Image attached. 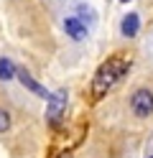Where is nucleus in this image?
<instances>
[{"label": "nucleus", "instance_id": "1", "mask_svg": "<svg viewBox=\"0 0 153 158\" xmlns=\"http://www.w3.org/2000/svg\"><path fill=\"white\" fill-rule=\"evenodd\" d=\"M125 72H128V61H122V59H107V61L97 69V74H95L92 92H95L97 97H102L105 92H110L112 87L125 77Z\"/></svg>", "mask_w": 153, "mask_h": 158}, {"label": "nucleus", "instance_id": "2", "mask_svg": "<svg viewBox=\"0 0 153 158\" xmlns=\"http://www.w3.org/2000/svg\"><path fill=\"white\" fill-rule=\"evenodd\" d=\"M130 110L138 117H148L153 112V92L151 89H135L130 97Z\"/></svg>", "mask_w": 153, "mask_h": 158}, {"label": "nucleus", "instance_id": "3", "mask_svg": "<svg viewBox=\"0 0 153 158\" xmlns=\"http://www.w3.org/2000/svg\"><path fill=\"white\" fill-rule=\"evenodd\" d=\"M66 110V92L64 89H59L54 94H49V123H59L61 120V115H64Z\"/></svg>", "mask_w": 153, "mask_h": 158}, {"label": "nucleus", "instance_id": "4", "mask_svg": "<svg viewBox=\"0 0 153 158\" xmlns=\"http://www.w3.org/2000/svg\"><path fill=\"white\" fill-rule=\"evenodd\" d=\"M15 77L20 79V84H23L26 89H31L33 94H38V97H44V100H49V92H46V89H44V87H41V84H38V82H36V79L31 77L28 72H26V69H18Z\"/></svg>", "mask_w": 153, "mask_h": 158}, {"label": "nucleus", "instance_id": "5", "mask_svg": "<svg viewBox=\"0 0 153 158\" xmlns=\"http://www.w3.org/2000/svg\"><path fill=\"white\" fill-rule=\"evenodd\" d=\"M64 31L74 38V41H82V38H87V26L79 21V18H66L64 21Z\"/></svg>", "mask_w": 153, "mask_h": 158}, {"label": "nucleus", "instance_id": "6", "mask_svg": "<svg viewBox=\"0 0 153 158\" xmlns=\"http://www.w3.org/2000/svg\"><path fill=\"white\" fill-rule=\"evenodd\" d=\"M122 36H135L138 33V28H140V21H138V15L135 13H128L125 18H122Z\"/></svg>", "mask_w": 153, "mask_h": 158}, {"label": "nucleus", "instance_id": "7", "mask_svg": "<svg viewBox=\"0 0 153 158\" xmlns=\"http://www.w3.org/2000/svg\"><path fill=\"white\" fill-rule=\"evenodd\" d=\"M15 64L10 61V59H0V79H13L15 77Z\"/></svg>", "mask_w": 153, "mask_h": 158}, {"label": "nucleus", "instance_id": "8", "mask_svg": "<svg viewBox=\"0 0 153 158\" xmlns=\"http://www.w3.org/2000/svg\"><path fill=\"white\" fill-rule=\"evenodd\" d=\"M8 127H10V115L5 110H0V133H5Z\"/></svg>", "mask_w": 153, "mask_h": 158}, {"label": "nucleus", "instance_id": "9", "mask_svg": "<svg viewBox=\"0 0 153 158\" xmlns=\"http://www.w3.org/2000/svg\"><path fill=\"white\" fill-rule=\"evenodd\" d=\"M122 3H128V0H122Z\"/></svg>", "mask_w": 153, "mask_h": 158}, {"label": "nucleus", "instance_id": "10", "mask_svg": "<svg viewBox=\"0 0 153 158\" xmlns=\"http://www.w3.org/2000/svg\"><path fill=\"white\" fill-rule=\"evenodd\" d=\"M148 158H153V156H148Z\"/></svg>", "mask_w": 153, "mask_h": 158}]
</instances>
